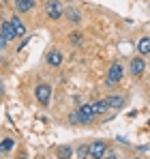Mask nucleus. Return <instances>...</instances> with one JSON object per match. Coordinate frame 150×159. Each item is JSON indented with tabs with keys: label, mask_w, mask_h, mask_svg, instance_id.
I'll return each instance as SVG.
<instances>
[{
	"label": "nucleus",
	"mask_w": 150,
	"mask_h": 159,
	"mask_svg": "<svg viewBox=\"0 0 150 159\" xmlns=\"http://www.w3.org/2000/svg\"><path fill=\"white\" fill-rule=\"evenodd\" d=\"M90 106H92V112H95V114H103V112L109 107L107 101H95V103H90Z\"/></svg>",
	"instance_id": "4468645a"
},
{
	"label": "nucleus",
	"mask_w": 150,
	"mask_h": 159,
	"mask_svg": "<svg viewBox=\"0 0 150 159\" xmlns=\"http://www.w3.org/2000/svg\"><path fill=\"white\" fill-rule=\"evenodd\" d=\"M120 80H122V65H120V62H114V65L109 67L107 82H109V84H116V82H120Z\"/></svg>",
	"instance_id": "f03ea898"
},
{
	"label": "nucleus",
	"mask_w": 150,
	"mask_h": 159,
	"mask_svg": "<svg viewBox=\"0 0 150 159\" xmlns=\"http://www.w3.org/2000/svg\"><path fill=\"white\" fill-rule=\"evenodd\" d=\"M122 103H125V99H122V97H109V99H107V106L114 107V110H120Z\"/></svg>",
	"instance_id": "ddd939ff"
},
{
	"label": "nucleus",
	"mask_w": 150,
	"mask_h": 159,
	"mask_svg": "<svg viewBox=\"0 0 150 159\" xmlns=\"http://www.w3.org/2000/svg\"><path fill=\"white\" fill-rule=\"evenodd\" d=\"M56 155H58V159H71L73 157V151L69 146H58L56 148Z\"/></svg>",
	"instance_id": "9b49d317"
},
{
	"label": "nucleus",
	"mask_w": 150,
	"mask_h": 159,
	"mask_svg": "<svg viewBox=\"0 0 150 159\" xmlns=\"http://www.w3.org/2000/svg\"><path fill=\"white\" fill-rule=\"evenodd\" d=\"M144 69H146V65H144L142 58H133V60H131V73H133V75H142Z\"/></svg>",
	"instance_id": "0eeeda50"
},
{
	"label": "nucleus",
	"mask_w": 150,
	"mask_h": 159,
	"mask_svg": "<svg viewBox=\"0 0 150 159\" xmlns=\"http://www.w3.org/2000/svg\"><path fill=\"white\" fill-rule=\"evenodd\" d=\"M92 116H95L92 106H82L79 110H77V118H79V123H90Z\"/></svg>",
	"instance_id": "39448f33"
},
{
	"label": "nucleus",
	"mask_w": 150,
	"mask_h": 159,
	"mask_svg": "<svg viewBox=\"0 0 150 159\" xmlns=\"http://www.w3.org/2000/svg\"><path fill=\"white\" fill-rule=\"evenodd\" d=\"M15 146V142L11 140V138H7V140H2V144H0V148H2V153H9L11 148Z\"/></svg>",
	"instance_id": "2eb2a0df"
},
{
	"label": "nucleus",
	"mask_w": 150,
	"mask_h": 159,
	"mask_svg": "<svg viewBox=\"0 0 150 159\" xmlns=\"http://www.w3.org/2000/svg\"><path fill=\"white\" fill-rule=\"evenodd\" d=\"M67 15H69V20H71V22H79V13L73 11V9H69V11H67Z\"/></svg>",
	"instance_id": "f3484780"
},
{
	"label": "nucleus",
	"mask_w": 150,
	"mask_h": 159,
	"mask_svg": "<svg viewBox=\"0 0 150 159\" xmlns=\"http://www.w3.org/2000/svg\"><path fill=\"white\" fill-rule=\"evenodd\" d=\"M50 97H51V88L47 84H39L37 86V99L41 106H50Z\"/></svg>",
	"instance_id": "f257e3e1"
},
{
	"label": "nucleus",
	"mask_w": 150,
	"mask_h": 159,
	"mask_svg": "<svg viewBox=\"0 0 150 159\" xmlns=\"http://www.w3.org/2000/svg\"><path fill=\"white\" fill-rule=\"evenodd\" d=\"M47 15H50L51 20H60L62 17V9H60V4L56 0H50L47 2Z\"/></svg>",
	"instance_id": "423d86ee"
},
{
	"label": "nucleus",
	"mask_w": 150,
	"mask_h": 159,
	"mask_svg": "<svg viewBox=\"0 0 150 159\" xmlns=\"http://www.w3.org/2000/svg\"><path fill=\"white\" fill-rule=\"evenodd\" d=\"M11 26H13L15 37H22V34H26V26L22 24V20H20V17H13V20H11Z\"/></svg>",
	"instance_id": "6e6552de"
},
{
	"label": "nucleus",
	"mask_w": 150,
	"mask_h": 159,
	"mask_svg": "<svg viewBox=\"0 0 150 159\" xmlns=\"http://www.w3.org/2000/svg\"><path fill=\"white\" fill-rule=\"evenodd\" d=\"M88 155H90V146H82V148L77 151V157L79 159H86Z\"/></svg>",
	"instance_id": "dca6fc26"
},
{
	"label": "nucleus",
	"mask_w": 150,
	"mask_h": 159,
	"mask_svg": "<svg viewBox=\"0 0 150 159\" xmlns=\"http://www.w3.org/2000/svg\"><path fill=\"white\" fill-rule=\"evenodd\" d=\"M135 159H139V157H135Z\"/></svg>",
	"instance_id": "6ab92c4d"
},
{
	"label": "nucleus",
	"mask_w": 150,
	"mask_h": 159,
	"mask_svg": "<svg viewBox=\"0 0 150 159\" xmlns=\"http://www.w3.org/2000/svg\"><path fill=\"white\" fill-rule=\"evenodd\" d=\"M47 62H50L51 67H58V65L62 62V54L58 52V50H51V52L47 54Z\"/></svg>",
	"instance_id": "1a4fd4ad"
},
{
	"label": "nucleus",
	"mask_w": 150,
	"mask_h": 159,
	"mask_svg": "<svg viewBox=\"0 0 150 159\" xmlns=\"http://www.w3.org/2000/svg\"><path fill=\"white\" fill-rule=\"evenodd\" d=\"M137 50H139V54H150V39L148 37H142V39H139Z\"/></svg>",
	"instance_id": "f8f14e48"
},
{
	"label": "nucleus",
	"mask_w": 150,
	"mask_h": 159,
	"mask_svg": "<svg viewBox=\"0 0 150 159\" xmlns=\"http://www.w3.org/2000/svg\"><path fill=\"white\" fill-rule=\"evenodd\" d=\"M32 7H34V0H15V9H17V11H22V13L30 11Z\"/></svg>",
	"instance_id": "9d476101"
},
{
	"label": "nucleus",
	"mask_w": 150,
	"mask_h": 159,
	"mask_svg": "<svg viewBox=\"0 0 150 159\" xmlns=\"http://www.w3.org/2000/svg\"><path fill=\"white\" fill-rule=\"evenodd\" d=\"M105 151H107V144H105V142H92V144H90V157L103 159Z\"/></svg>",
	"instance_id": "20e7f679"
},
{
	"label": "nucleus",
	"mask_w": 150,
	"mask_h": 159,
	"mask_svg": "<svg viewBox=\"0 0 150 159\" xmlns=\"http://www.w3.org/2000/svg\"><path fill=\"white\" fill-rule=\"evenodd\" d=\"M15 37V32H13V26H11V22H2V34H0V48H4L7 45V41L9 39H13Z\"/></svg>",
	"instance_id": "7ed1b4c3"
},
{
	"label": "nucleus",
	"mask_w": 150,
	"mask_h": 159,
	"mask_svg": "<svg viewBox=\"0 0 150 159\" xmlns=\"http://www.w3.org/2000/svg\"><path fill=\"white\" fill-rule=\"evenodd\" d=\"M103 159H118V157H114V155H105Z\"/></svg>",
	"instance_id": "a211bd4d"
}]
</instances>
